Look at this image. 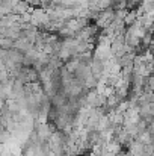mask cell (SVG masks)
Returning a JSON list of instances; mask_svg holds the SVG:
<instances>
[{
	"label": "cell",
	"instance_id": "1",
	"mask_svg": "<svg viewBox=\"0 0 154 156\" xmlns=\"http://www.w3.org/2000/svg\"><path fill=\"white\" fill-rule=\"evenodd\" d=\"M14 46H15V41L14 40L0 37V49L2 50H11V49H14Z\"/></svg>",
	"mask_w": 154,
	"mask_h": 156
}]
</instances>
